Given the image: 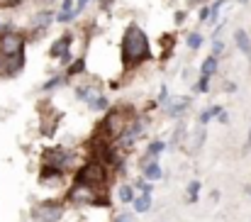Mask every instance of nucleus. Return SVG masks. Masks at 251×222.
I'll use <instances>...</instances> for the list:
<instances>
[{"mask_svg":"<svg viewBox=\"0 0 251 222\" xmlns=\"http://www.w3.org/2000/svg\"><path fill=\"white\" fill-rule=\"evenodd\" d=\"M120 56H122L125 69H137L151 61V39L137 22H129L125 27L122 42H120Z\"/></svg>","mask_w":251,"mask_h":222,"instance_id":"f257e3e1","label":"nucleus"},{"mask_svg":"<svg viewBox=\"0 0 251 222\" xmlns=\"http://www.w3.org/2000/svg\"><path fill=\"white\" fill-rule=\"evenodd\" d=\"M107 181H110L107 166H102L100 161H90V159L85 161L83 166L76 171V176H74V183L85 186V188H90V191H98V188H102Z\"/></svg>","mask_w":251,"mask_h":222,"instance_id":"f03ea898","label":"nucleus"},{"mask_svg":"<svg viewBox=\"0 0 251 222\" xmlns=\"http://www.w3.org/2000/svg\"><path fill=\"white\" fill-rule=\"evenodd\" d=\"M27 47V37L20 29H10L0 34V56H22Z\"/></svg>","mask_w":251,"mask_h":222,"instance_id":"7ed1b4c3","label":"nucleus"},{"mask_svg":"<svg viewBox=\"0 0 251 222\" xmlns=\"http://www.w3.org/2000/svg\"><path fill=\"white\" fill-rule=\"evenodd\" d=\"M74 42H76L74 32H64L59 39L51 42V47H49V56H51V59H61V64L69 66V64L74 61V56H71V47H74Z\"/></svg>","mask_w":251,"mask_h":222,"instance_id":"20e7f679","label":"nucleus"},{"mask_svg":"<svg viewBox=\"0 0 251 222\" xmlns=\"http://www.w3.org/2000/svg\"><path fill=\"white\" fill-rule=\"evenodd\" d=\"M51 25H54V10H51V7H44V10L34 12V15L29 17V29H32L29 39H32V42H37L39 37H44V34H47V29H49Z\"/></svg>","mask_w":251,"mask_h":222,"instance_id":"39448f33","label":"nucleus"},{"mask_svg":"<svg viewBox=\"0 0 251 222\" xmlns=\"http://www.w3.org/2000/svg\"><path fill=\"white\" fill-rule=\"evenodd\" d=\"M37 222H59L64 218V205L56 200H42L34 210H32Z\"/></svg>","mask_w":251,"mask_h":222,"instance_id":"423d86ee","label":"nucleus"},{"mask_svg":"<svg viewBox=\"0 0 251 222\" xmlns=\"http://www.w3.org/2000/svg\"><path fill=\"white\" fill-rule=\"evenodd\" d=\"M42 161L49 164V166H56V168L66 171V168L74 164V151L66 147H51L44 151V159H42Z\"/></svg>","mask_w":251,"mask_h":222,"instance_id":"0eeeda50","label":"nucleus"},{"mask_svg":"<svg viewBox=\"0 0 251 222\" xmlns=\"http://www.w3.org/2000/svg\"><path fill=\"white\" fill-rule=\"evenodd\" d=\"M25 69V54L22 56H0V78H15Z\"/></svg>","mask_w":251,"mask_h":222,"instance_id":"6e6552de","label":"nucleus"},{"mask_svg":"<svg viewBox=\"0 0 251 222\" xmlns=\"http://www.w3.org/2000/svg\"><path fill=\"white\" fill-rule=\"evenodd\" d=\"M164 105H166V110H168V117H180V115L190 108V98H188V95L173 98V100H166Z\"/></svg>","mask_w":251,"mask_h":222,"instance_id":"1a4fd4ad","label":"nucleus"},{"mask_svg":"<svg viewBox=\"0 0 251 222\" xmlns=\"http://www.w3.org/2000/svg\"><path fill=\"white\" fill-rule=\"evenodd\" d=\"M234 44H237V49L242 52V54H247L251 56V39H249V32L247 29H234Z\"/></svg>","mask_w":251,"mask_h":222,"instance_id":"9d476101","label":"nucleus"},{"mask_svg":"<svg viewBox=\"0 0 251 222\" xmlns=\"http://www.w3.org/2000/svg\"><path fill=\"white\" fill-rule=\"evenodd\" d=\"M61 176H64V171L56 168V166H49V164H44L42 171H39V181H42V183H47V181H56V178H61Z\"/></svg>","mask_w":251,"mask_h":222,"instance_id":"9b49d317","label":"nucleus"},{"mask_svg":"<svg viewBox=\"0 0 251 222\" xmlns=\"http://www.w3.org/2000/svg\"><path fill=\"white\" fill-rule=\"evenodd\" d=\"M217 69H220V59L212 56V54H210L207 59H202V64H200V74L202 76H215Z\"/></svg>","mask_w":251,"mask_h":222,"instance_id":"f8f14e48","label":"nucleus"},{"mask_svg":"<svg viewBox=\"0 0 251 222\" xmlns=\"http://www.w3.org/2000/svg\"><path fill=\"white\" fill-rule=\"evenodd\" d=\"M144 178H149V181H159L161 178V166H159L156 159H149V164L144 166Z\"/></svg>","mask_w":251,"mask_h":222,"instance_id":"ddd939ff","label":"nucleus"},{"mask_svg":"<svg viewBox=\"0 0 251 222\" xmlns=\"http://www.w3.org/2000/svg\"><path fill=\"white\" fill-rule=\"evenodd\" d=\"M88 105H90V110H98V112H105L107 108H110V100H107V95H93L90 100H88Z\"/></svg>","mask_w":251,"mask_h":222,"instance_id":"4468645a","label":"nucleus"},{"mask_svg":"<svg viewBox=\"0 0 251 222\" xmlns=\"http://www.w3.org/2000/svg\"><path fill=\"white\" fill-rule=\"evenodd\" d=\"M132 205H134V210H137V213H147V210L151 208V195H149V193H142V195H134V200H132Z\"/></svg>","mask_w":251,"mask_h":222,"instance_id":"2eb2a0df","label":"nucleus"},{"mask_svg":"<svg viewBox=\"0 0 251 222\" xmlns=\"http://www.w3.org/2000/svg\"><path fill=\"white\" fill-rule=\"evenodd\" d=\"M202 42H205V37L200 32H188V37H185V44H188L190 52H198L202 47Z\"/></svg>","mask_w":251,"mask_h":222,"instance_id":"dca6fc26","label":"nucleus"},{"mask_svg":"<svg viewBox=\"0 0 251 222\" xmlns=\"http://www.w3.org/2000/svg\"><path fill=\"white\" fill-rule=\"evenodd\" d=\"M220 110H222L220 105H212V108H205V110H202V112L198 115V122H200V125H207V122H210L212 117H217V112H220Z\"/></svg>","mask_w":251,"mask_h":222,"instance_id":"f3484780","label":"nucleus"},{"mask_svg":"<svg viewBox=\"0 0 251 222\" xmlns=\"http://www.w3.org/2000/svg\"><path fill=\"white\" fill-rule=\"evenodd\" d=\"M85 71V59L81 56V59H74L71 64H69V71H66V76L69 78H74V76H81Z\"/></svg>","mask_w":251,"mask_h":222,"instance_id":"a211bd4d","label":"nucleus"},{"mask_svg":"<svg viewBox=\"0 0 251 222\" xmlns=\"http://www.w3.org/2000/svg\"><path fill=\"white\" fill-rule=\"evenodd\" d=\"M117 195H120V203H132L134 200V186H120V191H117Z\"/></svg>","mask_w":251,"mask_h":222,"instance_id":"6ab92c4d","label":"nucleus"},{"mask_svg":"<svg viewBox=\"0 0 251 222\" xmlns=\"http://www.w3.org/2000/svg\"><path fill=\"white\" fill-rule=\"evenodd\" d=\"M164 149H166V144H164L161 139H154V142H149V147H147V156H149V159H156Z\"/></svg>","mask_w":251,"mask_h":222,"instance_id":"aec40b11","label":"nucleus"},{"mask_svg":"<svg viewBox=\"0 0 251 222\" xmlns=\"http://www.w3.org/2000/svg\"><path fill=\"white\" fill-rule=\"evenodd\" d=\"M39 130H42V135H44V137H51V135L56 132V120H54V117H44Z\"/></svg>","mask_w":251,"mask_h":222,"instance_id":"412c9836","label":"nucleus"},{"mask_svg":"<svg viewBox=\"0 0 251 222\" xmlns=\"http://www.w3.org/2000/svg\"><path fill=\"white\" fill-rule=\"evenodd\" d=\"M200 198V181H190L188 183V203H198Z\"/></svg>","mask_w":251,"mask_h":222,"instance_id":"4be33fe9","label":"nucleus"},{"mask_svg":"<svg viewBox=\"0 0 251 222\" xmlns=\"http://www.w3.org/2000/svg\"><path fill=\"white\" fill-rule=\"evenodd\" d=\"M59 85H64V76L61 74H56V76H51L44 85H42V90L44 93H49V90H54V88H59Z\"/></svg>","mask_w":251,"mask_h":222,"instance_id":"5701e85b","label":"nucleus"},{"mask_svg":"<svg viewBox=\"0 0 251 222\" xmlns=\"http://www.w3.org/2000/svg\"><path fill=\"white\" fill-rule=\"evenodd\" d=\"M210 81H212V76H202L198 78V83H195V93H207L210 90Z\"/></svg>","mask_w":251,"mask_h":222,"instance_id":"b1692460","label":"nucleus"},{"mask_svg":"<svg viewBox=\"0 0 251 222\" xmlns=\"http://www.w3.org/2000/svg\"><path fill=\"white\" fill-rule=\"evenodd\" d=\"M225 52H227V44H225L220 37H217V39H212V56H217V59H220V54H225Z\"/></svg>","mask_w":251,"mask_h":222,"instance_id":"393cba45","label":"nucleus"},{"mask_svg":"<svg viewBox=\"0 0 251 222\" xmlns=\"http://www.w3.org/2000/svg\"><path fill=\"white\" fill-rule=\"evenodd\" d=\"M198 20H200L202 25H207V20H210V5H207V2L200 5V10H198Z\"/></svg>","mask_w":251,"mask_h":222,"instance_id":"a878e982","label":"nucleus"},{"mask_svg":"<svg viewBox=\"0 0 251 222\" xmlns=\"http://www.w3.org/2000/svg\"><path fill=\"white\" fill-rule=\"evenodd\" d=\"M183 135H185V127H183V125H178V130L173 132V139H171V147H178V144L183 142Z\"/></svg>","mask_w":251,"mask_h":222,"instance_id":"bb28decb","label":"nucleus"},{"mask_svg":"<svg viewBox=\"0 0 251 222\" xmlns=\"http://www.w3.org/2000/svg\"><path fill=\"white\" fill-rule=\"evenodd\" d=\"M137 188H139L142 193H149V195H151V191H154L151 181H149V183H147V181H137Z\"/></svg>","mask_w":251,"mask_h":222,"instance_id":"cd10ccee","label":"nucleus"},{"mask_svg":"<svg viewBox=\"0 0 251 222\" xmlns=\"http://www.w3.org/2000/svg\"><path fill=\"white\" fill-rule=\"evenodd\" d=\"M185 17H188V10H178V12L173 15V22H176V25H183Z\"/></svg>","mask_w":251,"mask_h":222,"instance_id":"c85d7f7f","label":"nucleus"},{"mask_svg":"<svg viewBox=\"0 0 251 222\" xmlns=\"http://www.w3.org/2000/svg\"><path fill=\"white\" fill-rule=\"evenodd\" d=\"M202 139H205V132H202V130H200V132H198V135H195V142H193V151H195V149H200V144H202Z\"/></svg>","mask_w":251,"mask_h":222,"instance_id":"c756f323","label":"nucleus"},{"mask_svg":"<svg viewBox=\"0 0 251 222\" xmlns=\"http://www.w3.org/2000/svg\"><path fill=\"white\" fill-rule=\"evenodd\" d=\"M217 122H222V125H227V122H229V115H227L225 110H220V112H217Z\"/></svg>","mask_w":251,"mask_h":222,"instance_id":"7c9ffc66","label":"nucleus"},{"mask_svg":"<svg viewBox=\"0 0 251 222\" xmlns=\"http://www.w3.org/2000/svg\"><path fill=\"white\" fill-rule=\"evenodd\" d=\"M205 0H185V10H190V7H200Z\"/></svg>","mask_w":251,"mask_h":222,"instance_id":"2f4dec72","label":"nucleus"},{"mask_svg":"<svg viewBox=\"0 0 251 222\" xmlns=\"http://www.w3.org/2000/svg\"><path fill=\"white\" fill-rule=\"evenodd\" d=\"M166 95H168V85H161V90H159V103H166Z\"/></svg>","mask_w":251,"mask_h":222,"instance_id":"473e14b6","label":"nucleus"},{"mask_svg":"<svg viewBox=\"0 0 251 222\" xmlns=\"http://www.w3.org/2000/svg\"><path fill=\"white\" fill-rule=\"evenodd\" d=\"M112 222H132V220H129V215H117V218H112Z\"/></svg>","mask_w":251,"mask_h":222,"instance_id":"72a5a7b5","label":"nucleus"},{"mask_svg":"<svg viewBox=\"0 0 251 222\" xmlns=\"http://www.w3.org/2000/svg\"><path fill=\"white\" fill-rule=\"evenodd\" d=\"M225 90H229V93H234V90H237V83H225Z\"/></svg>","mask_w":251,"mask_h":222,"instance_id":"f704fd0d","label":"nucleus"},{"mask_svg":"<svg viewBox=\"0 0 251 222\" xmlns=\"http://www.w3.org/2000/svg\"><path fill=\"white\" fill-rule=\"evenodd\" d=\"M112 2H115V0H100V7H102V10H107Z\"/></svg>","mask_w":251,"mask_h":222,"instance_id":"c9c22d12","label":"nucleus"},{"mask_svg":"<svg viewBox=\"0 0 251 222\" xmlns=\"http://www.w3.org/2000/svg\"><path fill=\"white\" fill-rule=\"evenodd\" d=\"M251 149V130H249V137H247V144H244V151H249Z\"/></svg>","mask_w":251,"mask_h":222,"instance_id":"e433bc0d","label":"nucleus"},{"mask_svg":"<svg viewBox=\"0 0 251 222\" xmlns=\"http://www.w3.org/2000/svg\"><path fill=\"white\" fill-rule=\"evenodd\" d=\"M237 2H239V5H247V2H249V0H237Z\"/></svg>","mask_w":251,"mask_h":222,"instance_id":"4c0bfd02","label":"nucleus"},{"mask_svg":"<svg viewBox=\"0 0 251 222\" xmlns=\"http://www.w3.org/2000/svg\"><path fill=\"white\" fill-rule=\"evenodd\" d=\"M247 193H249V195H251V183H249V186H247Z\"/></svg>","mask_w":251,"mask_h":222,"instance_id":"58836bf2","label":"nucleus"}]
</instances>
